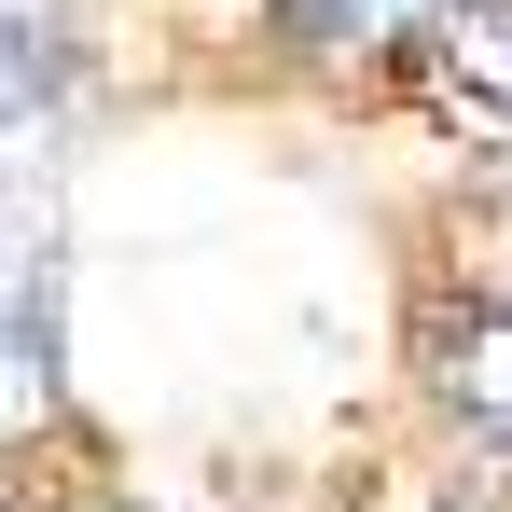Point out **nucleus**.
Wrapping results in <instances>:
<instances>
[{
    "label": "nucleus",
    "mask_w": 512,
    "mask_h": 512,
    "mask_svg": "<svg viewBox=\"0 0 512 512\" xmlns=\"http://www.w3.org/2000/svg\"><path fill=\"white\" fill-rule=\"evenodd\" d=\"M0 28H42V42H56V28H70V0H0Z\"/></svg>",
    "instance_id": "423d86ee"
},
{
    "label": "nucleus",
    "mask_w": 512,
    "mask_h": 512,
    "mask_svg": "<svg viewBox=\"0 0 512 512\" xmlns=\"http://www.w3.org/2000/svg\"><path fill=\"white\" fill-rule=\"evenodd\" d=\"M70 512H139V499H70Z\"/></svg>",
    "instance_id": "0eeeda50"
},
{
    "label": "nucleus",
    "mask_w": 512,
    "mask_h": 512,
    "mask_svg": "<svg viewBox=\"0 0 512 512\" xmlns=\"http://www.w3.org/2000/svg\"><path fill=\"white\" fill-rule=\"evenodd\" d=\"M429 374L485 443H512V291H485L471 319H429Z\"/></svg>",
    "instance_id": "7ed1b4c3"
},
{
    "label": "nucleus",
    "mask_w": 512,
    "mask_h": 512,
    "mask_svg": "<svg viewBox=\"0 0 512 512\" xmlns=\"http://www.w3.org/2000/svg\"><path fill=\"white\" fill-rule=\"evenodd\" d=\"M70 139V42L0 28V180H42Z\"/></svg>",
    "instance_id": "f03ea898"
},
{
    "label": "nucleus",
    "mask_w": 512,
    "mask_h": 512,
    "mask_svg": "<svg viewBox=\"0 0 512 512\" xmlns=\"http://www.w3.org/2000/svg\"><path fill=\"white\" fill-rule=\"evenodd\" d=\"M56 416V263L42 222H0V443Z\"/></svg>",
    "instance_id": "f257e3e1"
},
{
    "label": "nucleus",
    "mask_w": 512,
    "mask_h": 512,
    "mask_svg": "<svg viewBox=\"0 0 512 512\" xmlns=\"http://www.w3.org/2000/svg\"><path fill=\"white\" fill-rule=\"evenodd\" d=\"M429 28H443V70L485 97V111H512V0H443Z\"/></svg>",
    "instance_id": "20e7f679"
},
{
    "label": "nucleus",
    "mask_w": 512,
    "mask_h": 512,
    "mask_svg": "<svg viewBox=\"0 0 512 512\" xmlns=\"http://www.w3.org/2000/svg\"><path fill=\"white\" fill-rule=\"evenodd\" d=\"M429 14H443V0H291V42H305V56H374V42H402Z\"/></svg>",
    "instance_id": "39448f33"
}]
</instances>
